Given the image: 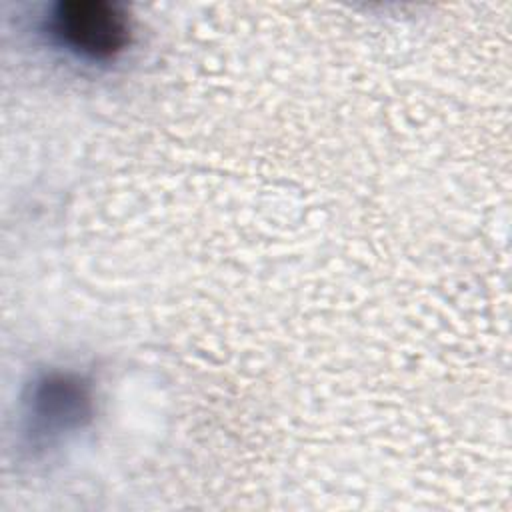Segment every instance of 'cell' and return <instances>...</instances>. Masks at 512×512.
<instances>
[{
    "label": "cell",
    "mask_w": 512,
    "mask_h": 512,
    "mask_svg": "<svg viewBox=\"0 0 512 512\" xmlns=\"http://www.w3.org/2000/svg\"><path fill=\"white\" fill-rule=\"evenodd\" d=\"M54 36L72 52L106 60L128 42V26L116 6L96 0L60 2L52 14Z\"/></svg>",
    "instance_id": "6da1fadb"
},
{
    "label": "cell",
    "mask_w": 512,
    "mask_h": 512,
    "mask_svg": "<svg viewBox=\"0 0 512 512\" xmlns=\"http://www.w3.org/2000/svg\"><path fill=\"white\" fill-rule=\"evenodd\" d=\"M88 398L82 390V386L70 378L54 376L44 380L34 398L36 416L42 422H48V426L66 428L70 424L80 422V418L86 414Z\"/></svg>",
    "instance_id": "7a4b0ae2"
}]
</instances>
